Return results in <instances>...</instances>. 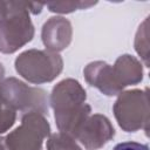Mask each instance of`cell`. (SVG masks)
Listing matches in <instances>:
<instances>
[{
	"label": "cell",
	"instance_id": "277c9868",
	"mask_svg": "<svg viewBox=\"0 0 150 150\" xmlns=\"http://www.w3.org/2000/svg\"><path fill=\"white\" fill-rule=\"evenodd\" d=\"M118 125L127 132L149 130L150 108L148 89H134L118 95L112 108Z\"/></svg>",
	"mask_w": 150,
	"mask_h": 150
},
{
	"label": "cell",
	"instance_id": "52a82bcc",
	"mask_svg": "<svg viewBox=\"0 0 150 150\" xmlns=\"http://www.w3.org/2000/svg\"><path fill=\"white\" fill-rule=\"evenodd\" d=\"M115 136V129L109 118L101 114L90 115L81 125L75 139L87 150H97Z\"/></svg>",
	"mask_w": 150,
	"mask_h": 150
},
{
	"label": "cell",
	"instance_id": "2e32d148",
	"mask_svg": "<svg viewBox=\"0 0 150 150\" xmlns=\"http://www.w3.org/2000/svg\"><path fill=\"white\" fill-rule=\"evenodd\" d=\"M0 150H8L5 142V137H0Z\"/></svg>",
	"mask_w": 150,
	"mask_h": 150
},
{
	"label": "cell",
	"instance_id": "30bf717a",
	"mask_svg": "<svg viewBox=\"0 0 150 150\" xmlns=\"http://www.w3.org/2000/svg\"><path fill=\"white\" fill-rule=\"evenodd\" d=\"M111 67L116 81L123 89L128 86L137 84L143 80V68L141 62L129 54L121 55Z\"/></svg>",
	"mask_w": 150,
	"mask_h": 150
},
{
	"label": "cell",
	"instance_id": "9c48e42d",
	"mask_svg": "<svg viewBox=\"0 0 150 150\" xmlns=\"http://www.w3.org/2000/svg\"><path fill=\"white\" fill-rule=\"evenodd\" d=\"M83 74L86 81L91 87L97 88L107 96L118 95L123 90L115 79L112 67L104 61L90 62L83 69Z\"/></svg>",
	"mask_w": 150,
	"mask_h": 150
},
{
	"label": "cell",
	"instance_id": "9a60e30c",
	"mask_svg": "<svg viewBox=\"0 0 150 150\" xmlns=\"http://www.w3.org/2000/svg\"><path fill=\"white\" fill-rule=\"evenodd\" d=\"M112 150H149V146L146 144L128 141V142H122L116 144Z\"/></svg>",
	"mask_w": 150,
	"mask_h": 150
},
{
	"label": "cell",
	"instance_id": "8fae6325",
	"mask_svg": "<svg viewBox=\"0 0 150 150\" xmlns=\"http://www.w3.org/2000/svg\"><path fill=\"white\" fill-rule=\"evenodd\" d=\"M4 75H5V69L0 63V134H4L8 129H11L16 120V110L13 109L5 101L1 94V84L2 81L5 80Z\"/></svg>",
	"mask_w": 150,
	"mask_h": 150
},
{
	"label": "cell",
	"instance_id": "5b68a950",
	"mask_svg": "<svg viewBox=\"0 0 150 150\" xmlns=\"http://www.w3.org/2000/svg\"><path fill=\"white\" fill-rule=\"evenodd\" d=\"M1 94L5 101L22 115L29 112L48 115L49 97L42 88L30 87L15 77H8L2 81Z\"/></svg>",
	"mask_w": 150,
	"mask_h": 150
},
{
	"label": "cell",
	"instance_id": "8992f818",
	"mask_svg": "<svg viewBox=\"0 0 150 150\" xmlns=\"http://www.w3.org/2000/svg\"><path fill=\"white\" fill-rule=\"evenodd\" d=\"M50 135V125L46 117L38 112L25 114L21 124L5 136L8 150H42L45 138Z\"/></svg>",
	"mask_w": 150,
	"mask_h": 150
},
{
	"label": "cell",
	"instance_id": "ba28073f",
	"mask_svg": "<svg viewBox=\"0 0 150 150\" xmlns=\"http://www.w3.org/2000/svg\"><path fill=\"white\" fill-rule=\"evenodd\" d=\"M41 36L47 50L59 53L66 49L71 41V23L63 16H52L45 22Z\"/></svg>",
	"mask_w": 150,
	"mask_h": 150
},
{
	"label": "cell",
	"instance_id": "7c38bea8",
	"mask_svg": "<svg viewBox=\"0 0 150 150\" xmlns=\"http://www.w3.org/2000/svg\"><path fill=\"white\" fill-rule=\"evenodd\" d=\"M46 146L47 150H82L74 137L61 131L49 135Z\"/></svg>",
	"mask_w": 150,
	"mask_h": 150
},
{
	"label": "cell",
	"instance_id": "7a4b0ae2",
	"mask_svg": "<svg viewBox=\"0 0 150 150\" xmlns=\"http://www.w3.org/2000/svg\"><path fill=\"white\" fill-rule=\"evenodd\" d=\"M43 4L15 1V6L0 19V53L13 54L30 42L34 26L29 13L39 14Z\"/></svg>",
	"mask_w": 150,
	"mask_h": 150
},
{
	"label": "cell",
	"instance_id": "5bb4252c",
	"mask_svg": "<svg viewBox=\"0 0 150 150\" xmlns=\"http://www.w3.org/2000/svg\"><path fill=\"white\" fill-rule=\"evenodd\" d=\"M96 2H86V1H54L48 2L46 6L49 8L50 12L60 13V14H67L71 13L76 9H84L94 6Z\"/></svg>",
	"mask_w": 150,
	"mask_h": 150
},
{
	"label": "cell",
	"instance_id": "3957f363",
	"mask_svg": "<svg viewBox=\"0 0 150 150\" xmlns=\"http://www.w3.org/2000/svg\"><path fill=\"white\" fill-rule=\"evenodd\" d=\"M15 70L30 83L41 84L55 80L63 69L59 53L47 49H28L15 59Z\"/></svg>",
	"mask_w": 150,
	"mask_h": 150
},
{
	"label": "cell",
	"instance_id": "4fadbf2b",
	"mask_svg": "<svg viewBox=\"0 0 150 150\" xmlns=\"http://www.w3.org/2000/svg\"><path fill=\"white\" fill-rule=\"evenodd\" d=\"M148 36H149V32H148V18L144 20V22L139 26L137 33H136V38H135V49L138 53V55L143 59L144 63L146 67H149V43H148Z\"/></svg>",
	"mask_w": 150,
	"mask_h": 150
},
{
	"label": "cell",
	"instance_id": "6da1fadb",
	"mask_svg": "<svg viewBox=\"0 0 150 150\" xmlns=\"http://www.w3.org/2000/svg\"><path fill=\"white\" fill-rule=\"evenodd\" d=\"M83 87L74 79L60 81L52 90L49 103L55 114V121L61 132L75 138L83 122L90 116L91 108L86 103Z\"/></svg>",
	"mask_w": 150,
	"mask_h": 150
}]
</instances>
